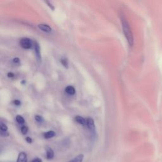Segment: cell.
<instances>
[{"mask_svg": "<svg viewBox=\"0 0 162 162\" xmlns=\"http://www.w3.org/2000/svg\"><path fill=\"white\" fill-rule=\"evenodd\" d=\"M9 134L7 132H3V131H1V136H4V137H7V136H8Z\"/></svg>", "mask_w": 162, "mask_h": 162, "instance_id": "ac0fdd59", "label": "cell"}, {"mask_svg": "<svg viewBox=\"0 0 162 162\" xmlns=\"http://www.w3.org/2000/svg\"><path fill=\"white\" fill-rule=\"evenodd\" d=\"M13 76H14V75H13V74H12V72L8 73V77H13Z\"/></svg>", "mask_w": 162, "mask_h": 162, "instance_id": "603a6c76", "label": "cell"}, {"mask_svg": "<svg viewBox=\"0 0 162 162\" xmlns=\"http://www.w3.org/2000/svg\"><path fill=\"white\" fill-rule=\"evenodd\" d=\"M25 140L28 143H32V142H33L32 139H31L30 137H27L26 139H25Z\"/></svg>", "mask_w": 162, "mask_h": 162, "instance_id": "ffe728a7", "label": "cell"}, {"mask_svg": "<svg viewBox=\"0 0 162 162\" xmlns=\"http://www.w3.org/2000/svg\"><path fill=\"white\" fill-rule=\"evenodd\" d=\"M13 103H14V104L16 105H20L21 103L19 100H15L14 101H13Z\"/></svg>", "mask_w": 162, "mask_h": 162, "instance_id": "44dd1931", "label": "cell"}, {"mask_svg": "<svg viewBox=\"0 0 162 162\" xmlns=\"http://www.w3.org/2000/svg\"><path fill=\"white\" fill-rule=\"evenodd\" d=\"M84 155L80 154L77 156L74 157V158L70 160L68 162H82L84 160Z\"/></svg>", "mask_w": 162, "mask_h": 162, "instance_id": "ba28073f", "label": "cell"}, {"mask_svg": "<svg viewBox=\"0 0 162 162\" xmlns=\"http://www.w3.org/2000/svg\"><path fill=\"white\" fill-rule=\"evenodd\" d=\"M0 129H1V131L7 132L8 130V127H7V125L1 122V124H0Z\"/></svg>", "mask_w": 162, "mask_h": 162, "instance_id": "4fadbf2b", "label": "cell"}, {"mask_svg": "<svg viewBox=\"0 0 162 162\" xmlns=\"http://www.w3.org/2000/svg\"><path fill=\"white\" fill-rule=\"evenodd\" d=\"M20 46L24 49H30L32 47V41L29 38H23L20 41Z\"/></svg>", "mask_w": 162, "mask_h": 162, "instance_id": "7a4b0ae2", "label": "cell"}, {"mask_svg": "<svg viewBox=\"0 0 162 162\" xmlns=\"http://www.w3.org/2000/svg\"><path fill=\"white\" fill-rule=\"evenodd\" d=\"M30 162H43V160L42 159H41L39 158H35L33 159Z\"/></svg>", "mask_w": 162, "mask_h": 162, "instance_id": "e0dca14e", "label": "cell"}, {"mask_svg": "<svg viewBox=\"0 0 162 162\" xmlns=\"http://www.w3.org/2000/svg\"><path fill=\"white\" fill-rule=\"evenodd\" d=\"M65 91L67 93H68L69 94H70V95H73L75 93V88L72 86V85H69L65 88Z\"/></svg>", "mask_w": 162, "mask_h": 162, "instance_id": "30bf717a", "label": "cell"}, {"mask_svg": "<svg viewBox=\"0 0 162 162\" xmlns=\"http://www.w3.org/2000/svg\"><path fill=\"white\" fill-rule=\"evenodd\" d=\"M38 27L41 29L43 30L44 32H46V33H49L51 31V28L47 24H41L38 25Z\"/></svg>", "mask_w": 162, "mask_h": 162, "instance_id": "52a82bcc", "label": "cell"}, {"mask_svg": "<svg viewBox=\"0 0 162 162\" xmlns=\"http://www.w3.org/2000/svg\"><path fill=\"white\" fill-rule=\"evenodd\" d=\"M86 125L88 127L91 131H94V130H95V125H94V122L92 118H88L86 119Z\"/></svg>", "mask_w": 162, "mask_h": 162, "instance_id": "277c9868", "label": "cell"}, {"mask_svg": "<svg viewBox=\"0 0 162 162\" xmlns=\"http://www.w3.org/2000/svg\"><path fill=\"white\" fill-rule=\"evenodd\" d=\"M45 3H46L48 4V6H49V7H50V8H51V9H52L53 10H55V7H54L52 5L51 3H49V1H45Z\"/></svg>", "mask_w": 162, "mask_h": 162, "instance_id": "d6986e66", "label": "cell"}, {"mask_svg": "<svg viewBox=\"0 0 162 162\" xmlns=\"http://www.w3.org/2000/svg\"><path fill=\"white\" fill-rule=\"evenodd\" d=\"M13 61L14 63H19L20 61V60L19 58H14V59H13Z\"/></svg>", "mask_w": 162, "mask_h": 162, "instance_id": "7402d4cb", "label": "cell"}, {"mask_svg": "<svg viewBox=\"0 0 162 162\" xmlns=\"http://www.w3.org/2000/svg\"><path fill=\"white\" fill-rule=\"evenodd\" d=\"M17 162H27V156L25 152H20L18 156Z\"/></svg>", "mask_w": 162, "mask_h": 162, "instance_id": "3957f363", "label": "cell"}, {"mask_svg": "<svg viewBox=\"0 0 162 162\" xmlns=\"http://www.w3.org/2000/svg\"><path fill=\"white\" fill-rule=\"evenodd\" d=\"M56 134L55 132L53 131V130H49V131H48L44 134V137L46 139H49V138L53 137Z\"/></svg>", "mask_w": 162, "mask_h": 162, "instance_id": "8fae6325", "label": "cell"}, {"mask_svg": "<svg viewBox=\"0 0 162 162\" xmlns=\"http://www.w3.org/2000/svg\"><path fill=\"white\" fill-rule=\"evenodd\" d=\"M16 120L18 122V123H19V124H24L25 122V120H24V119L22 117V116L20 115H17L16 116Z\"/></svg>", "mask_w": 162, "mask_h": 162, "instance_id": "7c38bea8", "label": "cell"}, {"mask_svg": "<svg viewBox=\"0 0 162 162\" xmlns=\"http://www.w3.org/2000/svg\"><path fill=\"white\" fill-rule=\"evenodd\" d=\"M61 64L65 67V68H68V65H69L68 61H67L66 58H62V59L61 60Z\"/></svg>", "mask_w": 162, "mask_h": 162, "instance_id": "5bb4252c", "label": "cell"}, {"mask_svg": "<svg viewBox=\"0 0 162 162\" xmlns=\"http://www.w3.org/2000/svg\"><path fill=\"white\" fill-rule=\"evenodd\" d=\"M21 132L22 134H26L28 132V127L27 126H22L21 128Z\"/></svg>", "mask_w": 162, "mask_h": 162, "instance_id": "9a60e30c", "label": "cell"}, {"mask_svg": "<svg viewBox=\"0 0 162 162\" xmlns=\"http://www.w3.org/2000/svg\"><path fill=\"white\" fill-rule=\"evenodd\" d=\"M75 120L77 123H79L80 124L86 125V120H85L83 117H82V116H76L75 117Z\"/></svg>", "mask_w": 162, "mask_h": 162, "instance_id": "9c48e42d", "label": "cell"}, {"mask_svg": "<svg viewBox=\"0 0 162 162\" xmlns=\"http://www.w3.org/2000/svg\"><path fill=\"white\" fill-rule=\"evenodd\" d=\"M35 120L37 122H43L44 121V119L43 118V116H40V115H35Z\"/></svg>", "mask_w": 162, "mask_h": 162, "instance_id": "2e32d148", "label": "cell"}, {"mask_svg": "<svg viewBox=\"0 0 162 162\" xmlns=\"http://www.w3.org/2000/svg\"><path fill=\"white\" fill-rule=\"evenodd\" d=\"M121 22H122L123 31L125 35V38L127 39V41L130 46H132L134 44V39H133L132 31H131V29H130L128 22L125 19V17L124 16L121 17Z\"/></svg>", "mask_w": 162, "mask_h": 162, "instance_id": "6da1fadb", "label": "cell"}, {"mask_svg": "<svg viewBox=\"0 0 162 162\" xmlns=\"http://www.w3.org/2000/svg\"><path fill=\"white\" fill-rule=\"evenodd\" d=\"M34 48H35V55H36V57L38 58V60L40 61L41 60V56L39 44L37 41H35L34 43Z\"/></svg>", "mask_w": 162, "mask_h": 162, "instance_id": "8992f818", "label": "cell"}, {"mask_svg": "<svg viewBox=\"0 0 162 162\" xmlns=\"http://www.w3.org/2000/svg\"><path fill=\"white\" fill-rule=\"evenodd\" d=\"M46 159L50 160H52L54 158V156H55V153H54L53 150L51 149V148L48 147L46 150Z\"/></svg>", "mask_w": 162, "mask_h": 162, "instance_id": "5b68a950", "label": "cell"}]
</instances>
